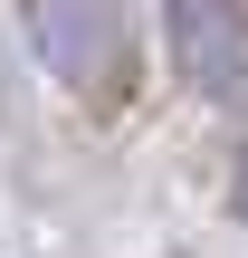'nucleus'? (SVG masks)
<instances>
[{
    "instance_id": "nucleus-1",
    "label": "nucleus",
    "mask_w": 248,
    "mask_h": 258,
    "mask_svg": "<svg viewBox=\"0 0 248 258\" xmlns=\"http://www.w3.org/2000/svg\"><path fill=\"white\" fill-rule=\"evenodd\" d=\"M38 67L76 96V105H124L134 96V10L124 0H19Z\"/></svg>"
},
{
    "instance_id": "nucleus-2",
    "label": "nucleus",
    "mask_w": 248,
    "mask_h": 258,
    "mask_svg": "<svg viewBox=\"0 0 248 258\" xmlns=\"http://www.w3.org/2000/svg\"><path fill=\"white\" fill-rule=\"evenodd\" d=\"M162 38L182 86L239 124V211H248V0H162Z\"/></svg>"
}]
</instances>
